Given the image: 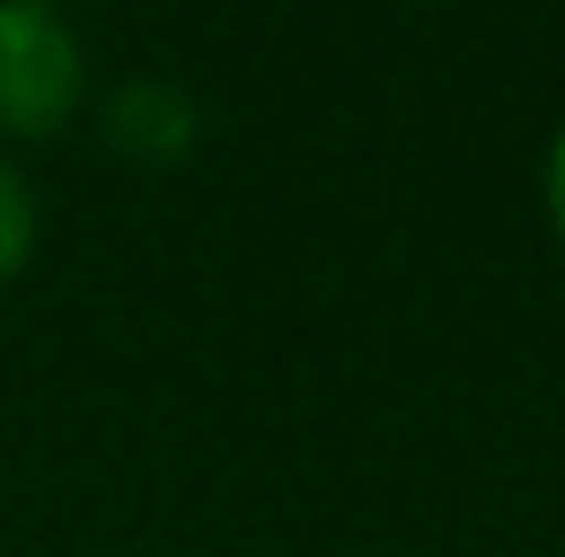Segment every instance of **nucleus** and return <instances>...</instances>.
I'll use <instances>...</instances> for the list:
<instances>
[{
  "label": "nucleus",
  "mask_w": 565,
  "mask_h": 557,
  "mask_svg": "<svg viewBox=\"0 0 565 557\" xmlns=\"http://www.w3.org/2000/svg\"><path fill=\"white\" fill-rule=\"evenodd\" d=\"M85 99V39L46 0H0V130L54 138Z\"/></svg>",
  "instance_id": "1"
},
{
  "label": "nucleus",
  "mask_w": 565,
  "mask_h": 557,
  "mask_svg": "<svg viewBox=\"0 0 565 557\" xmlns=\"http://www.w3.org/2000/svg\"><path fill=\"white\" fill-rule=\"evenodd\" d=\"M31 253H39V199H31V184H23V169L0 153V282L23 276Z\"/></svg>",
  "instance_id": "3"
},
{
  "label": "nucleus",
  "mask_w": 565,
  "mask_h": 557,
  "mask_svg": "<svg viewBox=\"0 0 565 557\" xmlns=\"http://www.w3.org/2000/svg\"><path fill=\"white\" fill-rule=\"evenodd\" d=\"M191 138H199V107H191V93L161 85V77H130L122 93L107 99V146L130 153V161L161 169V161L191 153Z\"/></svg>",
  "instance_id": "2"
},
{
  "label": "nucleus",
  "mask_w": 565,
  "mask_h": 557,
  "mask_svg": "<svg viewBox=\"0 0 565 557\" xmlns=\"http://www.w3.org/2000/svg\"><path fill=\"white\" fill-rule=\"evenodd\" d=\"M543 214H551V237L565 245V115L551 130V146H543Z\"/></svg>",
  "instance_id": "4"
}]
</instances>
